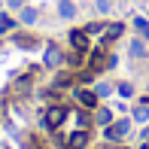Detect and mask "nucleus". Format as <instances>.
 <instances>
[{
  "label": "nucleus",
  "instance_id": "f257e3e1",
  "mask_svg": "<svg viewBox=\"0 0 149 149\" xmlns=\"http://www.w3.org/2000/svg\"><path fill=\"white\" fill-rule=\"evenodd\" d=\"M67 107H61V104H52V107H46V113H43V125H46V131H52L55 134L61 125L67 122Z\"/></svg>",
  "mask_w": 149,
  "mask_h": 149
},
{
  "label": "nucleus",
  "instance_id": "f03ea898",
  "mask_svg": "<svg viewBox=\"0 0 149 149\" xmlns=\"http://www.w3.org/2000/svg\"><path fill=\"white\" fill-rule=\"evenodd\" d=\"M55 140H58V146H64V149H85L88 146V131H73V134H58L55 131Z\"/></svg>",
  "mask_w": 149,
  "mask_h": 149
},
{
  "label": "nucleus",
  "instance_id": "7ed1b4c3",
  "mask_svg": "<svg viewBox=\"0 0 149 149\" xmlns=\"http://www.w3.org/2000/svg\"><path fill=\"white\" fill-rule=\"evenodd\" d=\"M131 134V119H116L113 125H107V140L110 143H119Z\"/></svg>",
  "mask_w": 149,
  "mask_h": 149
},
{
  "label": "nucleus",
  "instance_id": "20e7f679",
  "mask_svg": "<svg viewBox=\"0 0 149 149\" xmlns=\"http://www.w3.org/2000/svg\"><path fill=\"white\" fill-rule=\"evenodd\" d=\"M43 64L49 67V70H58V67L64 64V52H61L55 43H46V52H43Z\"/></svg>",
  "mask_w": 149,
  "mask_h": 149
},
{
  "label": "nucleus",
  "instance_id": "39448f33",
  "mask_svg": "<svg viewBox=\"0 0 149 149\" xmlns=\"http://www.w3.org/2000/svg\"><path fill=\"white\" fill-rule=\"evenodd\" d=\"M122 33H125V24H122V22H110V24H104V33H100V46H110L113 43V40H119L122 37Z\"/></svg>",
  "mask_w": 149,
  "mask_h": 149
},
{
  "label": "nucleus",
  "instance_id": "423d86ee",
  "mask_svg": "<svg viewBox=\"0 0 149 149\" xmlns=\"http://www.w3.org/2000/svg\"><path fill=\"white\" fill-rule=\"evenodd\" d=\"M76 100H79L82 110H91V113L100 107V97L94 94V88H79V91H76Z\"/></svg>",
  "mask_w": 149,
  "mask_h": 149
},
{
  "label": "nucleus",
  "instance_id": "0eeeda50",
  "mask_svg": "<svg viewBox=\"0 0 149 149\" xmlns=\"http://www.w3.org/2000/svg\"><path fill=\"white\" fill-rule=\"evenodd\" d=\"M70 46L79 49V52H88L91 49V37L85 33V28H73L70 31Z\"/></svg>",
  "mask_w": 149,
  "mask_h": 149
},
{
  "label": "nucleus",
  "instance_id": "6e6552de",
  "mask_svg": "<svg viewBox=\"0 0 149 149\" xmlns=\"http://www.w3.org/2000/svg\"><path fill=\"white\" fill-rule=\"evenodd\" d=\"M131 122H137V125H149V97H143L131 110Z\"/></svg>",
  "mask_w": 149,
  "mask_h": 149
},
{
  "label": "nucleus",
  "instance_id": "1a4fd4ad",
  "mask_svg": "<svg viewBox=\"0 0 149 149\" xmlns=\"http://www.w3.org/2000/svg\"><path fill=\"white\" fill-rule=\"evenodd\" d=\"M18 22L28 24V28H33V24L40 22V9H37V6H28V3H24L22 9H18Z\"/></svg>",
  "mask_w": 149,
  "mask_h": 149
},
{
  "label": "nucleus",
  "instance_id": "9d476101",
  "mask_svg": "<svg viewBox=\"0 0 149 149\" xmlns=\"http://www.w3.org/2000/svg\"><path fill=\"white\" fill-rule=\"evenodd\" d=\"M94 122H97L100 128H107V125L116 122V113H113L110 107H97V110H94Z\"/></svg>",
  "mask_w": 149,
  "mask_h": 149
},
{
  "label": "nucleus",
  "instance_id": "9b49d317",
  "mask_svg": "<svg viewBox=\"0 0 149 149\" xmlns=\"http://www.w3.org/2000/svg\"><path fill=\"white\" fill-rule=\"evenodd\" d=\"M58 15L64 18V22H70V18L76 15V6H73L70 0H58Z\"/></svg>",
  "mask_w": 149,
  "mask_h": 149
},
{
  "label": "nucleus",
  "instance_id": "f8f14e48",
  "mask_svg": "<svg viewBox=\"0 0 149 149\" xmlns=\"http://www.w3.org/2000/svg\"><path fill=\"white\" fill-rule=\"evenodd\" d=\"M64 64L76 70V67H82V64H85V58H82V52H79V49H73V52H67V55H64Z\"/></svg>",
  "mask_w": 149,
  "mask_h": 149
},
{
  "label": "nucleus",
  "instance_id": "ddd939ff",
  "mask_svg": "<svg viewBox=\"0 0 149 149\" xmlns=\"http://www.w3.org/2000/svg\"><path fill=\"white\" fill-rule=\"evenodd\" d=\"M128 52H131V58H146V46H143V37L131 40V46H128Z\"/></svg>",
  "mask_w": 149,
  "mask_h": 149
},
{
  "label": "nucleus",
  "instance_id": "4468645a",
  "mask_svg": "<svg viewBox=\"0 0 149 149\" xmlns=\"http://www.w3.org/2000/svg\"><path fill=\"white\" fill-rule=\"evenodd\" d=\"M15 46H18V49H33V46H40V40L37 37H28V33H18V37H15Z\"/></svg>",
  "mask_w": 149,
  "mask_h": 149
},
{
  "label": "nucleus",
  "instance_id": "2eb2a0df",
  "mask_svg": "<svg viewBox=\"0 0 149 149\" xmlns=\"http://www.w3.org/2000/svg\"><path fill=\"white\" fill-rule=\"evenodd\" d=\"M134 28H137V33H140L143 40H149V18L137 15V18H134Z\"/></svg>",
  "mask_w": 149,
  "mask_h": 149
},
{
  "label": "nucleus",
  "instance_id": "dca6fc26",
  "mask_svg": "<svg viewBox=\"0 0 149 149\" xmlns=\"http://www.w3.org/2000/svg\"><path fill=\"white\" fill-rule=\"evenodd\" d=\"M113 91H116V88H113L110 82H94V94H97V97H110Z\"/></svg>",
  "mask_w": 149,
  "mask_h": 149
},
{
  "label": "nucleus",
  "instance_id": "f3484780",
  "mask_svg": "<svg viewBox=\"0 0 149 149\" xmlns=\"http://www.w3.org/2000/svg\"><path fill=\"white\" fill-rule=\"evenodd\" d=\"M85 33H88L91 40L100 37V33H104V22H88V24H85Z\"/></svg>",
  "mask_w": 149,
  "mask_h": 149
},
{
  "label": "nucleus",
  "instance_id": "a211bd4d",
  "mask_svg": "<svg viewBox=\"0 0 149 149\" xmlns=\"http://www.w3.org/2000/svg\"><path fill=\"white\" fill-rule=\"evenodd\" d=\"M116 91H119V97H131V94H134V85L131 82H119Z\"/></svg>",
  "mask_w": 149,
  "mask_h": 149
},
{
  "label": "nucleus",
  "instance_id": "6ab92c4d",
  "mask_svg": "<svg viewBox=\"0 0 149 149\" xmlns=\"http://www.w3.org/2000/svg\"><path fill=\"white\" fill-rule=\"evenodd\" d=\"M94 9H97V12H104V15H107V12L113 9V0H94Z\"/></svg>",
  "mask_w": 149,
  "mask_h": 149
},
{
  "label": "nucleus",
  "instance_id": "aec40b11",
  "mask_svg": "<svg viewBox=\"0 0 149 149\" xmlns=\"http://www.w3.org/2000/svg\"><path fill=\"white\" fill-rule=\"evenodd\" d=\"M15 28V22H12L9 15H0V33H6V31H12Z\"/></svg>",
  "mask_w": 149,
  "mask_h": 149
},
{
  "label": "nucleus",
  "instance_id": "412c9836",
  "mask_svg": "<svg viewBox=\"0 0 149 149\" xmlns=\"http://www.w3.org/2000/svg\"><path fill=\"white\" fill-rule=\"evenodd\" d=\"M70 82H73L70 73H58V76H55V85H58V88H64V85H70Z\"/></svg>",
  "mask_w": 149,
  "mask_h": 149
},
{
  "label": "nucleus",
  "instance_id": "4be33fe9",
  "mask_svg": "<svg viewBox=\"0 0 149 149\" xmlns=\"http://www.w3.org/2000/svg\"><path fill=\"white\" fill-rule=\"evenodd\" d=\"M140 143H149V125L143 128V134H140Z\"/></svg>",
  "mask_w": 149,
  "mask_h": 149
},
{
  "label": "nucleus",
  "instance_id": "5701e85b",
  "mask_svg": "<svg viewBox=\"0 0 149 149\" xmlns=\"http://www.w3.org/2000/svg\"><path fill=\"white\" fill-rule=\"evenodd\" d=\"M9 6H15V9H22V6H24V0H9Z\"/></svg>",
  "mask_w": 149,
  "mask_h": 149
}]
</instances>
